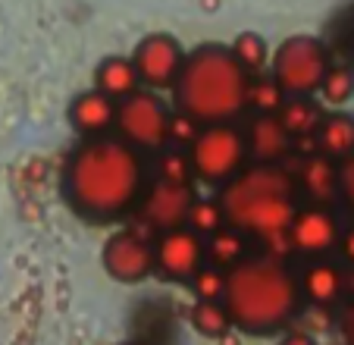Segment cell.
<instances>
[{
  "mask_svg": "<svg viewBox=\"0 0 354 345\" xmlns=\"http://www.w3.org/2000/svg\"><path fill=\"white\" fill-rule=\"evenodd\" d=\"M145 160L120 135L85 139L66 160L63 195L79 217L110 223L138 207L145 195Z\"/></svg>",
  "mask_w": 354,
  "mask_h": 345,
  "instance_id": "obj_1",
  "label": "cell"
},
{
  "mask_svg": "<svg viewBox=\"0 0 354 345\" xmlns=\"http://www.w3.org/2000/svg\"><path fill=\"white\" fill-rule=\"evenodd\" d=\"M301 279L276 254H251L226 270V305L232 326L245 336L279 333L301 311Z\"/></svg>",
  "mask_w": 354,
  "mask_h": 345,
  "instance_id": "obj_2",
  "label": "cell"
},
{
  "mask_svg": "<svg viewBox=\"0 0 354 345\" xmlns=\"http://www.w3.org/2000/svg\"><path fill=\"white\" fill-rule=\"evenodd\" d=\"M220 201L226 223L276 248V242L288 245V226L301 207V188L295 172L282 163H251L220 188Z\"/></svg>",
  "mask_w": 354,
  "mask_h": 345,
  "instance_id": "obj_3",
  "label": "cell"
},
{
  "mask_svg": "<svg viewBox=\"0 0 354 345\" xmlns=\"http://www.w3.org/2000/svg\"><path fill=\"white\" fill-rule=\"evenodd\" d=\"M248 85L251 76L226 44H201L185 57L173 100L176 110L194 116L201 126L232 123L248 110Z\"/></svg>",
  "mask_w": 354,
  "mask_h": 345,
  "instance_id": "obj_4",
  "label": "cell"
},
{
  "mask_svg": "<svg viewBox=\"0 0 354 345\" xmlns=\"http://www.w3.org/2000/svg\"><path fill=\"white\" fill-rule=\"evenodd\" d=\"M188 154H192L194 179L214 188H223L226 182H232L251 157L245 129L232 126V123L204 126L201 135L194 139V145L188 148Z\"/></svg>",
  "mask_w": 354,
  "mask_h": 345,
  "instance_id": "obj_5",
  "label": "cell"
},
{
  "mask_svg": "<svg viewBox=\"0 0 354 345\" xmlns=\"http://www.w3.org/2000/svg\"><path fill=\"white\" fill-rule=\"evenodd\" d=\"M329 67V47L314 35H288L270 60V73L286 94H320Z\"/></svg>",
  "mask_w": 354,
  "mask_h": 345,
  "instance_id": "obj_6",
  "label": "cell"
},
{
  "mask_svg": "<svg viewBox=\"0 0 354 345\" xmlns=\"http://www.w3.org/2000/svg\"><path fill=\"white\" fill-rule=\"evenodd\" d=\"M169 107L163 104L154 88H138L135 94L120 100L116 110V132L132 148L145 151H163L169 145Z\"/></svg>",
  "mask_w": 354,
  "mask_h": 345,
  "instance_id": "obj_7",
  "label": "cell"
},
{
  "mask_svg": "<svg viewBox=\"0 0 354 345\" xmlns=\"http://www.w3.org/2000/svg\"><path fill=\"white\" fill-rule=\"evenodd\" d=\"M100 264L110 279L122 285H138L151 279V273H157L154 245L138 229H120L110 236L104 242V251H100Z\"/></svg>",
  "mask_w": 354,
  "mask_h": 345,
  "instance_id": "obj_8",
  "label": "cell"
},
{
  "mask_svg": "<svg viewBox=\"0 0 354 345\" xmlns=\"http://www.w3.org/2000/svg\"><path fill=\"white\" fill-rule=\"evenodd\" d=\"M194 201H198V195H194L192 182H173L157 176L145 188L135 211H138L145 226L157 229V233H167V229H176V226H188V213H192Z\"/></svg>",
  "mask_w": 354,
  "mask_h": 345,
  "instance_id": "obj_9",
  "label": "cell"
},
{
  "mask_svg": "<svg viewBox=\"0 0 354 345\" xmlns=\"http://www.w3.org/2000/svg\"><path fill=\"white\" fill-rule=\"evenodd\" d=\"M185 47L179 44V38L167 32H151L135 44L132 51V63L141 76V85L163 91V88H173L179 79L182 67H185Z\"/></svg>",
  "mask_w": 354,
  "mask_h": 345,
  "instance_id": "obj_10",
  "label": "cell"
},
{
  "mask_svg": "<svg viewBox=\"0 0 354 345\" xmlns=\"http://www.w3.org/2000/svg\"><path fill=\"white\" fill-rule=\"evenodd\" d=\"M207 260L204 236L192 226H176L157 236L154 242V264L167 283H192L194 273Z\"/></svg>",
  "mask_w": 354,
  "mask_h": 345,
  "instance_id": "obj_11",
  "label": "cell"
},
{
  "mask_svg": "<svg viewBox=\"0 0 354 345\" xmlns=\"http://www.w3.org/2000/svg\"><path fill=\"white\" fill-rule=\"evenodd\" d=\"M342 223L326 204H301L288 226V245L304 258H326L342 242Z\"/></svg>",
  "mask_w": 354,
  "mask_h": 345,
  "instance_id": "obj_12",
  "label": "cell"
},
{
  "mask_svg": "<svg viewBox=\"0 0 354 345\" xmlns=\"http://www.w3.org/2000/svg\"><path fill=\"white\" fill-rule=\"evenodd\" d=\"M295 179H298L301 195L310 204H335L342 198V172H339V160L326 157V154H308L298 157L295 166Z\"/></svg>",
  "mask_w": 354,
  "mask_h": 345,
  "instance_id": "obj_13",
  "label": "cell"
},
{
  "mask_svg": "<svg viewBox=\"0 0 354 345\" xmlns=\"http://www.w3.org/2000/svg\"><path fill=\"white\" fill-rule=\"evenodd\" d=\"M248 135V151L254 163H282L292 154L295 135L279 120V113H257L251 126L245 129Z\"/></svg>",
  "mask_w": 354,
  "mask_h": 345,
  "instance_id": "obj_14",
  "label": "cell"
},
{
  "mask_svg": "<svg viewBox=\"0 0 354 345\" xmlns=\"http://www.w3.org/2000/svg\"><path fill=\"white\" fill-rule=\"evenodd\" d=\"M116 110H120V100H113L100 88H88V91L75 94L73 104H69V123L79 135L97 139V135H107L116 126Z\"/></svg>",
  "mask_w": 354,
  "mask_h": 345,
  "instance_id": "obj_15",
  "label": "cell"
},
{
  "mask_svg": "<svg viewBox=\"0 0 354 345\" xmlns=\"http://www.w3.org/2000/svg\"><path fill=\"white\" fill-rule=\"evenodd\" d=\"M301 295L310 301V305H335V301L345 295V270L335 267L326 258H314L304 273H301Z\"/></svg>",
  "mask_w": 354,
  "mask_h": 345,
  "instance_id": "obj_16",
  "label": "cell"
},
{
  "mask_svg": "<svg viewBox=\"0 0 354 345\" xmlns=\"http://www.w3.org/2000/svg\"><path fill=\"white\" fill-rule=\"evenodd\" d=\"M94 88L110 94L113 100H122L141 88V76L135 69L132 57H104L94 67Z\"/></svg>",
  "mask_w": 354,
  "mask_h": 345,
  "instance_id": "obj_17",
  "label": "cell"
},
{
  "mask_svg": "<svg viewBox=\"0 0 354 345\" xmlns=\"http://www.w3.org/2000/svg\"><path fill=\"white\" fill-rule=\"evenodd\" d=\"M317 145H320V154H326V157L333 160H345L354 154V116L351 113H345L339 107V110H329L326 116H323L320 129H317Z\"/></svg>",
  "mask_w": 354,
  "mask_h": 345,
  "instance_id": "obj_18",
  "label": "cell"
},
{
  "mask_svg": "<svg viewBox=\"0 0 354 345\" xmlns=\"http://www.w3.org/2000/svg\"><path fill=\"white\" fill-rule=\"evenodd\" d=\"M248 245H251V236L241 233L239 226L226 223L223 229H216L214 236L204 239L207 264L220 267V270H232V267H239L245 258H251V254H248Z\"/></svg>",
  "mask_w": 354,
  "mask_h": 345,
  "instance_id": "obj_19",
  "label": "cell"
},
{
  "mask_svg": "<svg viewBox=\"0 0 354 345\" xmlns=\"http://www.w3.org/2000/svg\"><path fill=\"white\" fill-rule=\"evenodd\" d=\"M326 116L320 104H317L310 94H288V100L282 104L279 110V120L286 123V129L292 135H308V132H317Z\"/></svg>",
  "mask_w": 354,
  "mask_h": 345,
  "instance_id": "obj_20",
  "label": "cell"
},
{
  "mask_svg": "<svg viewBox=\"0 0 354 345\" xmlns=\"http://www.w3.org/2000/svg\"><path fill=\"white\" fill-rule=\"evenodd\" d=\"M229 51L235 53V60L245 67L248 76L263 73L270 67V60H273V51H270L267 38L261 32H239L235 41L229 44Z\"/></svg>",
  "mask_w": 354,
  "mask_h": 345,
  "instance_id": "obj_21",
  "label": "cell"
},
{
  "mask_svg": "<svg viewBox=\"0 0 354 345\" xmlns=\"http://www.w3.org/2000/svg\"><path fill=\"white\" fill-rule=\"evenodd\" d=\"M286 100H288L286 88L276 82L273 73L251 76V85H248V107L254 113H279Z\"/></svg>",
  "mask_w": 354,
  "mask_h": 345,
  "instance_id": "obj_22",
  "label": "cell"
},
{
  "mask_svg": "<svg viewBox=\"0 0 354 345\" xmlns=\"http://www.w3.org/2000/svg\"><path fill=\"white\" fill-rule=\"evenodd\" d=\"M192 326L207 339H220L223 333L232 330V317H229L223 301H198L192 308Z\"/></svg>",
  "mask_w": 354,
  "mask_h": 345,
  "instance_id": "obj_23",
  "label": "cell"
},
{
  "mask_svg": "<svg viewBox=\"0 0 354 345\" xmlns=\"http://www.w3.org/2000/svg\"><path fill=\"white\" fill-rule=\"evenodd\" d=\"M320 98L329 107H345L354 98V69L351 67H329L326 79L320 85Z\"/></svg>",
  "mask_w": 354,
  "mask_h": 345,
  "instance_id": "obj_24",
  "label": "cell"
},
{
  "mask_svg": "<svg viewBox=\"0 0 354 345\" xmlns=\"http://www.w3.org/2000/svg\"><path fill=\"white\" fill-rule=\"evenodd\" d=\"M188 226L194 233H201L204 239L214 236L216 229L226 226V211H223V201L220 198H198L192 204V213H188Z\"/></svg>",
  "mask_w": 354,
  "mask_h": 345,
  "instance_id": "obj_25",
  "label": "cell"
},
{
  "mask_svg": "<svg viewBox=\"0 0 354 345\" xmlns=\"http://www.w3.org/2000/svg\"><path fill=\"white\" fill-rule=\"evenodd\" d=\"M157 176L173 182H194V166L188 148H163L157 151Z\"/></svg>",
  "mask_w": 354,
  "mask_h": 345,
  "instance_id": "obj_26",
  "label": "cell"
},
{
  "mask_svg": "<svg viewBox=\"0 0 354 345\" xmlns=\"http://www.w3.org/2000/svg\"><path fill=\"white\" fill-rule=\"evenodd\" d=\"M188 285H192L198 301H223V295H226V270H220L214 264H204Z\"/></svg>",
  "mask_w": 354,
  "mask_h": 345,
  "instance_id": "obj_27",
  "label": "cell"
},
{
  "mask_svg": "<svg viewBox=\"0 0 354 345\" xmlns=\"http://www.w3.org/2000/svg\"><path fill=\"white\" fill-rule=\"evenodd\" d=\"M201 129H204V126H201L194 116L176 110L173 116H169V145H173V148H192L194 139L201 135Z\"/></svg>",
  "mask_w": 354,
  "mask_h": 345,
  "instance_id": "obj_28",
  "label": "cell"
},
{
  "mask_svg": "<svg viewBox=\"0 0 354 345\" xmlns=\"http://www.w3.org/2000/svg\"><path fill=\"white\" fill-rule=\"evenodd\" d=\"M339 172H342V201H345V204L354 211V154L342 160Z\"/></svg>",
  "mask_w": 354,
  "mask_h": 345,
  "instance_id": "obj_29",
  "label": "cell"
},
{
  "mask_svg": "<svg viewBox=\"0 0 354 345\" xmlns=\"http://www.w3.org/2000/svg\"><path fill=\"white\" fill-rule=\"evenodd\" d=\"M339 330H342V342H345V345H354V301L345 308V311H342Z\"/></svg>",
  "mask_w": 354,
  "mask_h": 345,
  "instance_id": "obj_30",
  "label": "cell"
},
{
  "mask_svg": "<svg viewBox=\"0 0 354 345\" xmlns=\"http://www.w3.org/2000/svg\"><path fill=\"white\" fill-rule=\"evenodd\" d=\"M276 345H320V342L308 330H288V333H282V339Z\"/></svg>",
  "mask_w": 354,
  "mask_h": 345,
  "instance_id": "obj_31",
  "label": "cell"
},
{
  "mask_svg": "<svg viewBox=\"0 0 354 345\" xmlns=\"http://www.w3.org/2000/svg\"><path fill=\"white\" fill-rule=\"evenodd\" d=\"M339 251H342V258L348 260V267H354V226H348L345 233H342Z\"/></svg>",
  "mask_w": 354,
  "mask_h": 345,
  "instance_id": "obj_32",
  "label": "cell"
},
{
  "mask_svg": "<svg viewBox=\"0 0 354 345\" xmlns=\"http://www.w3.org/2000/svg\"><path fill=\"white\" fill-rule=\"evenodd\" d=\"M216 345H241V339H239V330H229V333H223L220 339H216Z\"/></svg>",
  "mask_w": 354,
  "mask_h": 345,
  "instance_id": "obj_33",
  "label": "cell"
},
{
  "mask_svg": "<svg viewBox=\"0 0 354 345\" xmlns=\"http://www.w3.org/2000/svg\"><path fill=\"white\" fill-rule=\"evenodd\" d=\"M345 295L354 301V267H351V273H345Z\"/></svg>",
  "mask_w": 354,
  "mask_h": 345,
  "instance_id": "obj_34",
  "label": "cell"
},
{
  "mask_svg": "<svg viewBox=\"0 0 354 345\" xmlns=\"http://www.w3.org/2000/svg\"><path fill=\"white\" fill-rule=\"evenodd\" d=\"M126 345H135V342H126Z\"/></svg>",
  "mask_w": 354,
  "mask_h": 345,
  "instance_id": "obj_35",
  "label": "cell"
}]
</instances>
